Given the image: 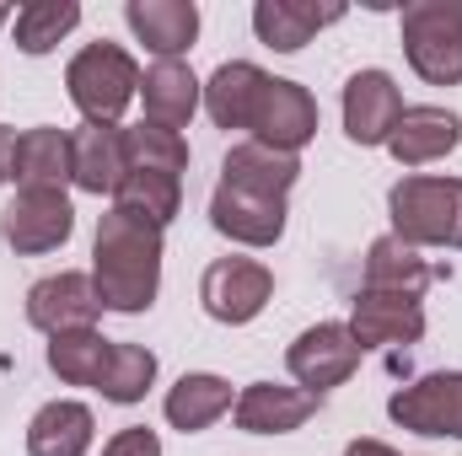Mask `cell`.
Instances as JSON below:
<instances>
[{"label": "cell", "mask_w": 462, "mask_h": 456, "mask_svg": "<svg viewBox=\"0 0 462 456\" xmlns=\"http://www.w3.org/2000/svg\"><path fill=\"white\" fill-rule=\"evenodd\" d=\"M92 285L103 312H124V317L151 312L162 290V226L129 210H108L92 242Z\"/></svg>", "instance_id": "1"}, {"label": "cell", "mask_w": 462, "mask_h": 456, "mask_svg": "<svg viewBox=\"0 0 462 456\" xmlns=\"http://www.w3.org/2000/svg\"><path fill=\"white\" fill-rule=\"evenodd\" d=\"M387 210L393 236L409 247H462V178H403Z\"/></svg>", "instance_id": "2"}, {"label": "cell", "mask_w": 462, "mask_h": 456, "mask_svg": "<svg viewBox=\"0 0 462 456\" xmlns=\"http://www.w3.org/2000/svg\"><path fill=\"white\" fill-rule=\"evenodd\" d=\"M403 54L420 81H462V0H414L403 5Z\"/></svg>", "instance_id": "3"}, {"label": "cell", "mask_w": 462, "mask_h": 456, "mask_svg": "<svg viewBox=\"0 0 462 456\" xmlns=\"http://www.w3.org/2000/svg\"><path fill=\"white\" fill-rule=\"evenodd\" d=\"M65 87H70V103L87 114V123H118L129 97L140 92V70L118 43H87L70 59Z\"/></svg>", "instance_id": "4"}, {"label": "cell", "mask_w": 462, "mask_h": 456, "mask_svg": "<svg viewBox=\"0 0 462 456\" xmlns=\"http://www.w3.org/2000/svg\"><path fill=\"white\" fill-rule=\"evenodd\" d=\"M269 296H274V274H269L263 263H253V258H216V263L205 269V279H199L205 312H210L216 323H226V328L253 323V317L269 306Z\"/></svg>", "instance_id": "5"}, {"label": "cell", "mask_w": 462, "mask_h": 456, "mask_svg": "<svg viewBox=\"0 0 462 456\" xmlns=\"http://www.w3.org/2000/svg\"><path fill=\"white\" fill-rule=\"evenodd\" d=\"M387 419L414 435L462 441V370H436V376H420L414 387L393 392Z\"/></svg>", "instance_id": "6"}, {"label": "cell", "mask_w": 462, "mask_h": 456, "mask_svg": "<svg viewBox=\"0 0 462 456\" xmlns=\"http://www.w3.org/2000/svg\"><path fill=\"white\" fill-rule=\"evenodd\" d=\"M360 343L349 333V323H318V328H307L301 339L291 343V354H285V365H291V376L307 387V392H334V387H345L349 376H355V365H360Z\"/></svg>", "instance_id": "7"}, {"label": "cell", "mask_w": 462, "mask_h": 456, "mask_svg": "<svg viewBox=\"0 0 462 456\" xmlns=\"http://www.w3.org/2000/svg\"><path fill=\"white\" fill-rule=\"evenodd\" d=\"M70 231H76V210L60 188H22L0 215V236L16 252H54L70 242Z\"/></svg>", "instance_id": "8"}, {"label": "cell", "mask_w": 462, "mask_h": 456, "mask_svg": "<svg viewBox=\"0 0 462 456\" xmlns=\"http://www.w3.org/2000/svg\"><path fill=\"white\" fill-rule=\"evenodd\" d=\"M247 129H253L258 145L296 156V150L318 134V103H312L307 87H296V81H274V76H269V87H263V97H258V108H253V123H247Z\"/></svg>", "instance_id": "9"}, {"label": "cell", "mask_w": 462, "mask_h": 456, "mask_svg": "<svg viewBox=\"0 0 462 456\" xmlns=\"http://www.w3.org/2000/svg\"><path fill=\"white\" fill-rule=\"evenodd\" d=\"M103 317V301H97V285L92 274H49L27 290V323L38 333H76V328H92Z\"/></svg>", "instance_id": "10"}, {"label": "cell", "mask_w": 462, "mask_h": 456, "mask_svg": "<svg viewBox=\"0 0 462 456\" xmlns=\"http://www.w3.org/2000/svg\"><path fill=\"white\" fill-rule=\"evenodd\" d=\"M349 333L360 349H393V343H420L425 333V306L420 296L398 290H360L349 312Z\"/></svg>", "instance_id": "11"}, {"label": "cell", "mask_w": 462, "mask_h": 456, "mask_svg": "<svg viewBox=\"0 0 462 456\" xmlns=\"http://www.w3.org/2000/svg\"><path fill=\"white\" fill-rule=\"evenodd\" d=\"M403 118V97L387 70H355L345 81V134L355 145H387Z\"/></svg>", "instance_id": "12"}, {"label": "cell", "mask_w": 462, "mask_h": 456, "mask_svg": "<svg viewBox=\"0 0 462 456\" xmlns=\"http://www.w3.org/2000/svg\"><path fill=\"white\" fill-rule=\"evenodd\" d=\"M231 408H236V430H247V435H291L323 408V397L307 392V387L253 381V387H242V397Z\"/></svg>", "instance_id": "13"}, {"label": "cell", "mask_w": 462, "mask_h": 456, "mask_svg": "<svg viewBox=\"0 0 462 456\" xmlns=\"http://www.w3.org/2000/svg\"><path fill=\"white\" fill-rule=\"evenodd\" d=\"M210 226L242 242V247H274L285 236V199H258V194H242L216 183L210 194Z\"/></svg>", "instance_id": "14"}, {"label": "cell", "mask_w": 462, "mask_h": 456, "mask_svg": "<svg viewBox=\"0 0 462 456\" xmlns=\"http://www.w3.org/2000/svg\"><path fill=\"white\" fill-rule=\"evenodd\" d=\"M129 161H124V129L118 123H81L70 134V183L87 194H118Z\"/></svg>", "instance_id": "15"}, {"label": "cell", "mask_w": 462, "mask_h": 456, "mask_svg": "<svg viewBox=\"0 0 462 456\" xmlns=\"http://www.w3.org/2000/svg\"><path fill=\"white\" fill-rule=\"evenodd\" d=\"M462 145V118L452 108H403L398 129L387 134V150L398 156V167H425L441 161Z\"/></svg>", "instance_id": "16"}, {"label": "cell", "mask_w": 462, "mask_h": 456, "mask_svg": "<svg viewBox=\"0 0 462 456\" xmlns=\"http://www.w3.org/2000/svg\"><path fill=\"white\" fill-rule=\"evenodd\" d=\"M124 22L162 59H178L199 38V5L194 0H129L124 5Z\"/></svg>", "instance_id": "17"}, {"label": "cell", "mask_w": 462, "mask_h": 456, "mask_svg": "<svg viewBox=\"0 0 462 456\" xmlns=\"http://www.w3.org/2000/svg\"><path fill=\"white\" fill-rule=\"evenodd\" d=\"M345 16V5L339 0H328V5H312V0H258L253 5V27H258V38L269 43V49H280V54H296L301 43H312L323 27H334Z\"/></svg>", "instance_id": "18"}, {"label": "cell", "mask_w": 462, "mask_h": 456, "mask_svg": "<svg viewBox=\"0 0 462 456\" xmlns=\"http://www.w3.org/2000/svg\"><path fill=\"white\" fill-rule=\"evenodd\" d=\"M301 178V161L285 156V150H269L258 140L247 145H231L226 161H221V183L226 188H242V194H258V199H285Z\"/></svg>", "instance_id": "19"}, {"label": "cell", "mask_w": 462, "mask_h": 456, "mask_svg": "<svg viewBox=\"0 0 462 456\" xmlns=\"http://www.w3.org/2000/svg\"><path fill=\"white\" fill-rule=\"evenodd\" d=\"M140 92H145V123H162V129H183L194 108H199V81H194V70L183 65V59H156L151 70H145V81H140Z\"/></svg>", "instance_id": "20"}, {"label": "cell", "mask_w": 462, "mask_h": 456, "mask_svg": "<svg viewBox=\"0 0 462 456\" xmlns=\"http://www.w3.org/2000/svg\"><path fill=\"white\" fill-rule=\"evenodd\" d=\"M97 419L87 403H43L27 424V456H87Z\"/></svg>", "instance_id": "21"}, {"label": "cell", "mask_w": 462, "mask_h": 456, "mask_svg": "<svg viewBox=\"0 0 462 456\" xmlns=\"http://www.w3.org/2000/svg\"><path fill=\"white\" fill-rule=\"evenodd\" d=\"M263 87H269V76H263L258 65L231 59V65H221V70L205 81V114L216 118V129H247L258 97H263Z\"/></svg>", "instance_id": "22"}, {"label": "cell", "mask_w": 462, "mask_h": 456, "mask_svg": "<svg viewBox=\"0 0 462 456\" xmlns=\"http://www.w3.org/2000/svg\"><path fill=\"white\" fill-rule=\"evenodd\" d=\"M11 178L22 188H65L70 183V134L65 129H27L16 134V161Z\"/></svg>", "instance_id": "23"}, {"label": "cell", "mask_w": 462, "mask_h": 456, "mask_svg": "<svg viewBox=\"0 0 462 456\" xmlns=\"http://www.w3.org/2000/svg\"><path fill=\"white\" fill-rule=\"evenodd\" d=\"M436 279V269L420 258V247L398 242V236H376L365 252V290H398V296H420Z\"/></svg>", "instance_id": "24"}, {"label": "cell", "mask_w": 462, "mask_h": 456, "mask_svg": "<svg viewBox=\"0 0 462 456\" xmlns=\"http://www.w3.org/2000/svg\"><path fill=\"white\" fill-rule=\"evenodd\" d=\"M226 408H231V381L210 376V370H194V376H183V381L167 392V424L183 430V435L210 430Z\"/></svg>", "instance_id": "25"}, {"label": "cell", "mask_w": 462, "mask_h": 456, "mask_svg": "<svg viewBox=\"0 0 462 456\" xmlns=\"http://www.w3.org/2000/svg\"><path fill=\"white\" fill-rule=\"evenodd\" d=\"M114 339H103L97 328H76V333H54L49 339V370L70 387H97L103 365H108Z\"/></svg>", "instance_id": "26"}, {"label": "cell", "mask_w": 462, "mask_h": 456, "mask_svg": "<svg viewBox=\"0 0 462 456\" xmlns=\"http://www.w3.org/2000/svg\"><path fill=\"white\" fill-rule=\"evenodd\" d=\"M178 205H183V183L167 178V172H124V183L114 194V210H129L151 226H167L178 215Z\"/></svg>", "instance_id": "27"}, {"label": "cell", "mask_w": 462, "mask_h": 456, "mask_svg": "<svg viewBox=\"0 0 462 456\" xmlns=\"http://www.w3.org/2000/svg\"><path fill=\"white\" fill-rule=\"evenodd\" d=\"M124 161H129V172L178 178L189 167V140L178 129H162V123H134V129H124Z\"/></svg>", "instance_id": "28"}, {"label": "cell", "mask_w": 462, "mask_h": 456, "mask_svg": "<svg viewBox=\"0 0 462 456\" xmlns=\"http://www.w3.org/2000/svg\"><path fill=\"white\" fill-rule=\"evenodd\" d=\"M76 22H81V5H76V0H32V5H22V11L11 16L16 49H22V54H49Z\"/></svg>", "instance_id": "29"}, {"label": "cell", "mask_w": 462, "mask_h": 456, "mask_svg": "<svg viewBox=\"0 0 462 456\" xmlns=\"http://www.w3.org/2000/svg\"><path fill=\"white\" fill-rule=\"evenodd\" d=\"M151 381H156V354L140 349V343H114L108 349V365L97 376V392L108 403H140L151 392Z\"/></svg>", "instance_id": "30"}, {"label": "cell", "mask_w": 462, "mask_h": 456, "mask_svg": "<svg viewBox=\"0 0 462 456\" xmlns=\"http://www.w3.org/2000/svg\"><path fill=\"white\" fill-rule=\"evenodd\" d=\"M103 456H162V441H156V430L129 424V430H118L114 441L103 446Z\"/></svg>", "instance_id": "31"}, {"label": "cell", "mask_w": 462, "mask_h": 456, "mask_svg": "<svg viewBox=\"0 0 462 456\" xmlns=\"http://www.w3.org/2000/svg\"><path fill=\"white\" fill-rule=\"evenodd\" d=\"M11 161H16V134L0 123V183H11Z\"/></svg>", "instance_id": "32"}, {"label": "cell", "mask_w": 462, "mask_h": 456, "mask_svg": "<svg viewBox=\"0 0 462 456\" xmlns=\"http://www.w3.org/2000/svg\"><path fill=\"white\" fill-rule=\"evenodd\" d=\"M345 456H398L393 446H382V441H349Z\"/></svg>", "instance_id": "33"}, {"label": "cell", "mask_w": 462, "mask_h": 456, "mask_svg": "<svg viewBox=\"0 0 462 456\" xmlns=\"http://www.w3.org/2000/svg\"><path fill=\"white\" fill-rule=\"evenodd\" d=\"M5 16H11V11H0V22H5Z\"/></svg>", "instance_id": "34"}]
</instances>
